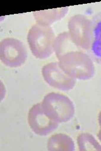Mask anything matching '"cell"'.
Returning a JSON list of instances; mask_svg holds the SVG:
<instances>
[{"mask_svg": "<svg viewBox=\"0 0 101 151\" xmlns=\"http://www.w3.org/2000/svg\"><path fill=\"white\" fill-rule=\"evenodd\" d=\"M68 8H60L33 12L37 23L42 26L49 27L52 23L63 18L68 12Z\"/></svg>", "mask_w": 101, "mask_h": 151, "instance_id": "9c48e42d", "label": "cell"}, {"mask_svg": "<svg viewBox=\"0 0 101 151\" xmlns=\"http://www.w3.org/2000/svg\"><path fill=\"white\" fill-rule=\"evenodd\" d=\"M53 47L57 59L70 52L81 51V49L76 45L71 39L69 32H66L61 33L56 37Z\"/></svg>", "mask_w": 101, "mask_h": 151, "instance_id": "30bf717a", "label": "cell"}, {"mask_svg": "<svg viewBox=\"0 0 101 151\" xmlns=\"http://www.w3.org/2000/svg\"><path fill=\"white\" fill-rule=\"evenodd\" d=\"M54 33L50 27L33 25L28 32L27 41L32 54L36 58L45 59L54 52Z\"/></svg>", "mask_w": 101, "mask_h": 151, "instance_id": "7a4b0ae2", "label": "cell"}, {"mask_svg": "<svg viewBox=\"0 0 101 151\" xmlns=\"http://www.w3.org/2000/svg\"><path fill=\"white\" fill-rule=\"evenodd\" d=\"M77 140L80 150H101V145L92 135L81 134Z\"/></svg>", "mask_w": 101, "mask_h": 151, "instance_id": "7c38bea8", "label": "cell"}, {"mask_svg": "<svg viewBox=\"0 0 101 151\" xmlns=\"http://www.w3.org/2000/svg\"><path fill=\"white\" fill-rule=\"evenodd\" d=\"M91 44L87 54L94 62L101 65V12L91 20Z\"/></svg>", "mask_w": 101, "mask_h": 151, "instance_id": "ba28073f", "label": "cell"}, {"mask_svg": "<svg viewBox=\"0 0 101 151\" xmlns=\"http://www.w3.org/2000/svg\"><path fill=\"white\" fill-rule=\"evenodd\" d=\"M47 149L50 151L74 150L75 144L68 135L57 134L52 135L48 139Z\"/></svg>", "mask_w": 101, "mask_h": 151, "instance_id": "8fae6325", "label": "cell"}, {"mask_svg": "<svg viewBox=\"0 0 101 151\" xmlns=\"http://www.w3.org/2000/svg\"><path fill=\"white\" fill-rule=\"evenodd\" d=\"M28 122L34 133L40 136L51 134L58 127L59 124L52 120L43 111L41 103L33 105L28 111Z\"/></svg>", "mask_w": 101, "mask_h": 151, "instance_id": "52a82bcc", "label": "cell"}, {"mask_svg": "<svg viewBox=\"0 0 101 151\" xmlns=\"http://www.w3.org/2000/svg\"><path fill=\"white\" fill-rule=\"evenodd\" d=\"M63 71L74 79L88 80L95 74L94 61L82 51H73L57 59Z\"/></svg>", "mask_w": 101, "mask_h": 151, "instance_id": "6da1fadb", "label": "cell"}, {"mask_svg": "<svg viewBox=\"0 0 101 151\" xmlns=\"http://www.w3.org/2000/svg\"><path fill=\"white\" fill-rule=\"evenodd\" d=\"M27 55L26 47L18 39L7 38L0 42V59L7 67H20L27 60Z\"/></svg>", "mask_w": 101, "mask_h": 151, "instance_id": "277c9868", "label": "cell"}, {"mask_svg": "<svg viewBox=\"0 0 101 151\" xmlns=\"http://www.w3.org/2000/svg\"><path fill=\"white\" fill-rule=\"evenodd\" d=\"M99 124H100V130L98 134V137L99 140L101 141V112L100 113V115L99 116Z\"/></svg>", "mask_w": 101, "mask_h": 151, "instance_id": "4fadbf2b", "label": "cell"}, {"mask_svg": "<svg viewBox=\"0 0 101 151\" xmlns=\"http://www.w3.org/2000/svg\"><path fill=\"white\" fill-rule=\"evenodd\" d=\"M42 74L45 81L51 87L62 91H70L75 86V79L66 74L58 63H48L42 68Z\"/></svg>", "mask_w": 101, "mask_h": 151, "instance_id": "8992f818", "label": "cell"}, {"mask_svg": "<svg viewBox=\"0 0 101 151\" xmlns=\"http://www.w3.org/2000/svg\"><path fill=\"white\" fill-rule=\"evenodd\" d=\"M69 34L74 43L87 51L91 44V20L84 15H76L68 22Z\"/></svg>", "mask_w": 101, "mask_h": 151, "instance_id": "5b68a950", "label": "cell"}, {"mask_svg": "<svg viewBox=\"0 0 101 151\" xmlns=\"http://www.w3.org/2000/svg\"><path fill=\"white\" fill-rule=\"evenodd\" d=\"M41 105L46 115L58 124L68 122L75 114L73 102L62 94L48 93L43 99Z\"/></svg>", "mask_w": 101, "mask_h": 151, "instance_id": "3957f363", "label": "cell"}]
</instances>
